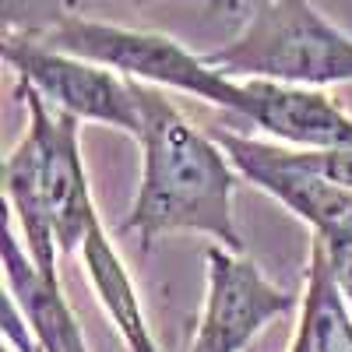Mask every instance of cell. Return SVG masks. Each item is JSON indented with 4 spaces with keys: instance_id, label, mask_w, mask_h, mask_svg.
I'll return each mask as SVG.
<instances>
[{
    "instance_id": "cell-11",
    "label": "cell",
    "mask_w": 352,
    "mask_h": 352,
    "mask_svg": "<svg viewBox=\"0 0 352 352\" xmlns=\"http://www.w3.org/2000/svg\"><path fill=\"white\" fill-rule=\"evenodd\" d=\"M109 4V0H4V14H8V32H28V28H43L56 18H85L88 8ZM127 4H141V0H127ZM215 11L240 14L243 0H201Z\"/></svg>"
},
{
    "instance_id": "cell-8",
    "label": "cell",
    "mask_w": 352,
    "mask_h": 352,
    "mask_svg": "<svg viewBox=\"0 0 352 352\" xmlns=\"http://www.w3.org/2000/svg\"><path fill=\"white\" fill-rule=\"evenodd\" d=\"M247 92L243 120L292 148H352V116L320 88L282 81H240Z\"/></svg>"
},
{
    "instance_id": "cell-7",
    "label": "cell",
    "mask_w": 352,
    "mask_h": 352,
    "mask_svg": "<svg viewBox=\"0 0 352 352\" xmlns=\"http://www.w3.org/2000/svg\"><path fill=\"white\" fill-rule=\"evenodd\" d=\"M212 138L222 144V152L240 169L243 180H250L264 194H272L278 204H285L292 215L314 229V236H331V232L352 229V190L300 166L292 148L264 144L222 127H215Z\"/></svg>"
},
{
    "instance_id": "cell-4",
    "label": "cell",
    "mask_w": 352,
    "mask_h": 352,
    "mask_svg": "<svg viewBox=\"0 0 352 352\" xmlns=\"http://www.w3.org/2000/svg\"><path fill=\"white\" fill-rule=\"evenodd\" d=\"M25 36H32L36 43L50 50L102 64L131 81L152 85V88H173V92L204 99L212 106H222L229 113L243 116V106H247L243 85L169 36L109 25L96 18H78V14L56 18L43 28H28Z\"/></svg>"
},
{
    "instance_id": "cell-1",
    "label": "cell",
    "mask_w": 352,
    "mask_h": 352,
    "mask_svg": "<svg viewBox=\"0 0 352 352\" xmlns=\"http://www.w3.org/2000/svg\"><path fill=\"white\" fill-rule=\"evenodd\" d=\"M138 88L141 116V184L124 229L148 250L166 232H201L219 247L243 254V236L232 215L240 169L229 162L212 134H201L159 88Z\"/></svg>"
},
{
    "instance_id": "cell-15",
    "label": "cell",
    "mask_w": 352,
    "mask_h": 352,
    "mask_svg": "<svg viewBox=\"0 0 352 352\" xmlns=\"http://www.w3.org/2000/svg\"><path fill=\"white\" fill-rule=\"evenodd\" d=\"M4 352H14V349H11V345H8V349H4Z\"/></svg>"
},
{
    "instance_id": "cell-14",
    "label": "cell",
    "mask_w": 352,
    "mask_h": 352,
    "mask_svg": "<svg viewBox=\"0 0 352 352\" xmlns=\"http://www.w3.org/2000/svg\"><path fill=\"white\" fill-rule=\"evenodd\" d=\"M289 352H314V338H310V317L300 310V324L292 331V342H289Z\"/></svg>"
},
{
    "instance_id": "cell-5",
    "label": "cell",
    "mask_w": 352,
    "mask_h": 352,
    "mask_svg": "<svg viewBox=\"0 0 352 352\" xmlns=\"http://www.w3.org/2000/svg\"><path fill=\"white\" fill-rule=\"evenodd\" d=\"M4 60L11 64L18 81L32 88L36 96H43L50 106L78 116V120L116 127L138 141L141 116H138V88L131 78L102 64L81 60V56L50 50L25 32L4 36Z\"/></svg>"
},
{
    "instance_id": "cell-10",
    "label": "cell",
    "mask_w": 352,
    "mask_h": 352,
    "mask_svg": "<svg viewBox=\"0 0 352 352\" xmlns=\"http://www.w3.org/2000/svg\"><path fill=\"white\" fill-rule=\"evenodd\" d=\"M81 257H85L88 282H92L109 324L124 338L127 352H159L155 335L148 328V317H144V307H141V296L134 289V278L127 272L124 257L109 243L102 219H96L92 229H88V236L81 243Z\"/></svg>"
},
{
    "instance_id": "cell-16",
    "label": "cell",
    "mask_w": 352,
    "mask_h": 352,
    "mask_svg": "<svg viewBox=\"0 0 352 352\" xmlns=\"http://www.w3.org/2000/svg\"><path fill=\"white\" fill-rule=\"evenodd\" d=\"M349 352H352V349H349Z\"/></svg>"
},
{
    "instance_id": "cell-9",
    "label": "cell",
    "mask_w": 352,
    "mask_h": 352,
    "mask_svg": "<svg viewBox=\"0 0 352 352\" xmlns=\"http://www.w3.org/2000/svg\"><path fill=\"white\" fill-rule=\"evenodd\" d=\"M4 278H8V292L14 296V303L21 307V314L28 320L36 349H43V352H88L85 335H81L78 320L64 300L60 278H46L39 272V264L21 247V240L14 236L11 226H4Z\"/></svg>"
},
{
    "instance_id": "cell-6",
    "label": "cell",
    "mask_w": 352,
    "mask_h": 352,
    "mask_svg": "<svg viewBox=\"0 0 352 352\" xmlns=\"http://www.w3.org/2000/svg\"><path fill=\"white\" fill-rule=\"evenodd\" d=\"M208 292L190 352H243L275 317L289 314L300 296L268 282L254 261L229 247H208Z\"/></svg>"
},
{
    "instance_id": "cell-2",
    "label": "cell",
    "mask_w": 352,
    "mask_h": 352,
    "mask_svg": "<svg viewBox=\"0 0 352 352\" xmlns=\"http://www.w3.org/2000/svg\"><path fill=\"white\" fill-rule=\"evenodd\" d=\"M28 131L4 162V194L39 272L56 278V254L81 250L99 219L81 155L78 116L21 85Z\"/></svg>"
},
{
    "instance_id": "cell-3",
    "label": "cell",
    "mask_w": 352,
    "mask_h": 352,
    "mask_svg": "<svg viewBox=\"0 0 352 352\" xmlns=\"http://www.w3.org/2000/svg\"><path fill=\"white\" fill-rule=\"evenodd\" d=\"M204 60L236 81L345 85L352 81V36L310 0H243L236 36Z\"/></svg>"
},
{
    "instance_id": "cell-12",
    "label": "cell",
    "mask_w": 352,
    "mask_h": 352,
    "mask_svg": "<svg viewBox=\"0 0 352 352\" xmlns=\"http://www.w3.org/2000/svg\"><path fill=\"white\" fill-rule=\"evenodd\" d=\"M300 166L352 190V148H292Z\"/></svg>"
},
{
    "instance_id": "cell-13",
    "label": "cell",
    "mask_w": 352,
    "mask_h": 352,
    "mask_svg": "<svg viewBox=\"0 0 352 352\" xmlns=\"http://www.w3.org/2000/svg\"><path fill=\"white\" fill-rule=\"evenodd\" d=\"M320 247H324V261H328V272L338 285V292L349 300L352 307V229L345 232H331V236H314Z\"/></svg>"
}]
</instances>
